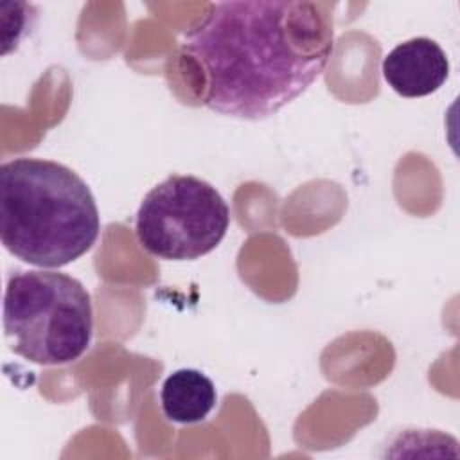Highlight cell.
I'll list each match as a JSON object with an SVG mask.
<instances>
[{"label":"cell","instance_id":"cell-1","mask_svg":"<svg viewBox=\"0 0 460 460\" xmlns=\"http://www.w3.org/2000/svg\"><path fill=\"white\" fill-rule=\"evenodd\" d=\"M334 54L331 5L216 2L180 43L178 68L198 104L262 120L300 97Z\"/></svg>","mask_w":460,"mask_h":460},{"label":"cell","instance_id":"cell-2","mask_svg":"<svg viewBox=\"0 0 460 460\" xmlns=\"http://www.w3.org/2000/svg\"><path fill=\"white\" fill-rule=\"evenodd\" d=\"M101 217L88 183L54 160L20 156L0 167V239L16 259L61 268L92 250Z\"/></svg>","mask_w":460,"mask_h":460},{"label":"cell","instance_id":"cell-3","mask_svg":"<svg viewBox=\"0 0 460 460\" xmlns=\"http://www.w3.org/2000/svg\"><path fill=\"white\" fill-rule=\"evenodd\" d=\"M4 332L9 349L27 361L72 363L92 343V296L66 273L14 271L4 293Z\"/></svg>","mask_w":460,"mask_h":460},{"label":"cell","instance_id":"cell-4","mask_svg":"<svg viewBox=\"0 0 460 460\" xmlns=\"http://www.w3.org/2000/svg\"><path fill=\"white\" fill-rule=\"evenodd\" d=\"M230 208L208 181L171 174L140 201L135 232L140 246L165 261H194L226 235Z\"/></svg>","mask_w":460,"mask_h":460},{"label":"cell","instance_id":"cell-5","mask_svg":"<svg viewBox=\"0 0 460 460\" xmlns=\"http://www.w3.org/2000/svg\"><path fill=\"white\" fill-rule=\"evenodd\" d=\"M386 84L401 97L435 93L449 77V59L442 47L426 36L395 45L381 63Z\"/></svg>","mask_w":460,"mask_h":460},{"label":"cell","instance_id":"cell-6","mask_svg":"<svg viewBox=\"0 0 460 460\" xmlns=\"http://www.w3.org/2000/svg\"><path fill=\"white\" fill-rule=\"evenodd\" d=\"M217 401L210 377L196 368L171 372L160 390V404L167 420L176 424H196L208 417Z\"/></svg>","mask_w":460,"mask_h":460}]
</instances>
